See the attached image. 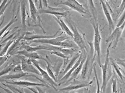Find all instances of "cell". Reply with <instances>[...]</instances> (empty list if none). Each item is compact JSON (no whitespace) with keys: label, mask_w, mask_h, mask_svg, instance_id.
Listing matches in <instances>:
<instances>
[{"label":"cell","mask_w":125,"mask_h":93,"mask_svg":"<svg viewBox=\"0 0 125 93\" xmlns=\"http://www.w3.org/2000/svg\"><path fill=\"white\" fill-rule=\"evenodd\" d=\"M17 20H18L16 19V16H15V17H13L12 19L11 20V21H10V22H9V23L7 24V25H6V26L3 28V29H2L1 30H0V38H1L2 35H3L5 31L7 30V29H8L10 26H11L13 24L15 23V22H16V21H17Z\"/></svg>","instance_id":"obj_27"},{"label":"cell","mask_w":125,"mask_h":93,"mask_svg":"<svg viewBox=\"0 0 125 93\" xmlns=\"http://www.w3.org/2000/svg\"><path fill=\"white\" fill-rule=\"evenodd\" d=\"M13 71L15 73H18V72H22V68H21V66L20 64H18L16 65V66L15 67V68H13Z\"/></svg>","instance_id":"obj_35"},{"label":"cell","mask_w":125,"mask_h":93,"mask_svg":"<svg viewBox=\"0 0 125 93\" xmlns=\"http://www.w3.org/2000/svg\"><path fill=\"white\" fill-rule=\"evenodd\" d=\"M85 56H86V54L81 53V54H80V55L79 58V59H78V60L76 61V63H75L74 65H73V67L70 70H69L68 72H67V73H66L65 74L64 76L62 77V79H61V81H67V80H68V79L70 78V76L71 75V74H72L73 72V71H74V70H76L77 67H78V66L80 65V62H82V61L83 59V58Z\"/></svg>","instance_id":"obj_17"},{"label":"cell","mask_w":125,"mask_h":93,"mask_svg":"<svg viewBox=\"0 0 125 93\" xmlns=\"http://www.w3.org/2000/svg\"><path fill=\"white\" fill-rule=\"evenodd\" d=\"M1 2H2V1H0V4H1Z\"/></svg>","instance_id":"obj_40"},{"label":"cell","mask_w":125,"mask_h":93,"mask_svg":"<svg viewBox=\"0 0 125 93\" xmlns=\"http://www.w3.org/2000/svg\"><path fill=\"white\" fill-rule=\"evenodd\" d=\"M22 47L24 48V50L27 51L28 52H31V53H34L37 50H49L50 48L48 46H44V45H38V46H30L27 44H22Z\"/></svg>","instance_id":"obj_21"},{"label":"cell","mask_w":125,"mask_h":93,"mask_svg":"<svg viewBox=\"0 0 125 93\" xmlns=\"http://www.w3.org/2000/svg\"><path fill=\"white\" fill-rule=\"evenodd\" d=\"M35 87L36 89L31 87H27V89L34 93H45V90H43L41 88L40 86H35Z\"/></svg>","instance_id":"obj_34"},{"label":"cell","mask_w":125,"mask_h":93,"mask_svg":"<svg viewBox=\"0 0 125 93\" xmlns=\"http://www.w3.org/2000/svg\"><path fill=\"white\" fill-rule=\"evenodd\" d=\"M13 42H14L13 40H10L6 44V46L4 47V48L3 49L1 50V52H0V57L4 56H5L6 54H7V51L9 50L10 47L11 46V45L12 44V43Z\"/></svg>","instance_id":"obj_30"},{"label":"cell","mask_w":125,"mask_h":93,"mask_svg":"<svg viewBox=\"0 0 125 93\" xmlns=\"http://www.w3.org/2000/svg\"><path fill=\"white\" fill-rule=\"evenodd\" d=\"M93 28L94 29V56L93 60L94 61L95 57L97 58V62L99 66L102 65L101 62V48H100V44H101L102 36L100 35V30H99V25L98 21H94V22H91Z\"/></svg>","instance_id":"obj_3"},{"label":"cell","mask_w":125,"mask_h":93,"mask_svg":"<svg viewBox=\"0 0 125 93\" xmlns=\"http://www.w3.org/2000/svg\"><path fill=\"white\" fill-rule=\"evenodd\" d=\"M1 38H0V40H1Z\"/></svg>","instance_id":"obj_41"},{"label":"cell","mask_w":125,"mask_h":93,"mask_svg":"<svg viewBox=\"0 0 125 93\" xmlns=\"http://www.w3.org/2000/svg\"><path fill=\"white\" fill-rule=\"evenodd\" d=\"M15 66H16V65L14 63V62H11L10 64H9L7 67H5V68L0 72V77L3 76V75L7 74L11 72V71H13V70L15 68Z\"/></svg>","instance_id":"obj_25"},{"label":"cell","mask_w":125,"mask_h":93,"mask_svg":"<svg viewBox=\"0 0 125 93\" xmlns=\"http://www.w3.org/2000/svg\"><path fill=\"white\" fill-rule=\"evenodd\" d=\"M26 1H20V5H21V26H22L23 30H26V25H25V21H26L27 16V11H26Z\"/></svg>","instance_id":"obj_19"},{"label":"cell","mask_w":125,"mask_h":93,"mask_svg":"<svg viewBox=\"0 0 125 93\" xmlns=\"http://www.w3.org/2000/svg\"><path fill=\"white\" fill-rule=\"evenodd\" d=\"M6 83H9L11 85H17V86H23V87H31V86H44V87L49 88L50 86L47 84L43 83H34L29 81H6Z\"/></svg>","instance_id":"obj_13"},{"label":"cell","mask_w":125,"mask_h":93,"mask_svg":"<svg viewBox=\"0 0 125 93\" xmlns=\"http://www.w3.org/2000/svg\"><path fill=\"white\" fill-rule=\"evenodd\" d=\"M53 18L56 20V21L57 22V24L59 25V26L61 27V29L63 30V32L65 33L68 36L71 37L73 39V35L72 31L70 30V28L67 26V24L65 23L64 21L62 20L61 17H55V16H54Z\"/></svg>","instance_id":"obj_18"},{"label":"cell","mask_w":125,"mask_h":93,"mask_svg":"<svg viewBox=\"0 0 125 93\" xmlns=\"http://www.w3.org/2000/svg\"><path fill=\"white\" fill-rule=\"evenodd\" d=\"M50 53L52 54H54V55L60 57V58H63L64 60L68 59L70 58V57L69 56H67L65 55L63 53H61V52H56V51H52V52H51Z\"/></svg>","instance_id":"obj_33"},{"label":"cell","mask_w":125,"mask_h":93,"mask_svg":"<svg viewBox=\"0 0 125 93\" xmlns=\"http://www.w3.org/2000/svg\"><path fill=\"white\" fill-rule=\"evenodd\" d=\"M100 4L102 5V7L103 12H104V15L106 16V18L107 21H108V24H109V33L110 34L111 33L112 31L114 30L115 29V25L114 21H113V18L111 16V14L110 10V7L108 5V3L106 2L105 1H100Z\"/></svg>","instance_id":"obj_11"},{"label":"cell","mask_w":125,"mask_h":93,"mask_svg":"<svg viewBox=\"0 0 125 93\" xmlns=\"http://www.w3.org/2000/svg\"><path fill=\"white\" fill-rule=\"evenodd\" d=\"M18 58L21 59V68L23 72L27 73L36 74L38 75H41L37 68L33 65L30 59L25 58L22 56H18Z\"/></svg>","instance_id":"obj_9"},{"label":"cell","mask_w":125,"mask_h":93,"mask_svg":"<svg viewBox=\"0 0 125 93\" xmlns=\"http://www.w3.org/2000/svg\"><path fill=\"white\" fill-rule=\"evenodd\" d=\"M91 58L90 56H88V58L86 59L85 62L83 63V65L82 67V69L81 71V77L82 79H85L86 75H87L88 71V68L90 66V62Z\"/></svg>","instance_id":"obj_24"},{"label":"cell","mask_w":125,"mask_h":93,"mask_svg":"<svg viewBox=\"0 0 125 93\" xmlns=\"http://www.w3.org/2000/svg\"><path fill=\"white\" fill-rule=\"evenodd\" d=\"M33 77L36 78L37 79L39 80V81H41L42 83H43L47 84L46 83L44 82V81H42V79H41L40 78L38 77L37 76H36L34 74H33L32 73L30 74V73H27V72H18V73H15V74H8L7 76H4L2 77V78H0V81H6V80H14V79H18L21 78V77Z\"/></svg>","instance_id":"obj_12"},{"label":"cell","mask_w":125,"mask_h":93,"mask_svg":"<svg viewBox=\"0 0 125 93\" xmlns=\"http://www.w3.org/2000/svg\"><path fill=\"white\" fill-rule=\"evenodd\" d=\"M68 24L71 29V31L73 35V40L75 44L77 45L78 48L80 49V52L86 54V52L88 50L87 47H86V43H85V39L84 36V34H80L79 31V29H77L76 25L74 23L73 21L68 20Z\"/></svg>","instance_id":"obj_5"},{"label":"cell","mask_w":125,"mask_h":93,"mask_svg":"<svg viewBox=\"0 0 125 93\" xmlns=\"http://www.w3.org/2000/svg\"><path fill=\"white\" fill-rule=\"evenodd\" d=\"M3 85H4V86H6V87L9 88L10 89V90H11V91H16V92L18 93H25L24 90V88L22 87L16 88L14 86H13V85H7V84H5V83H3Z\"/></svg>","instance_id":"obj_29"},{"label":"cell","mask_w":125,"mask_h":93,"mask_svg":"<svg viewBox=\"0 0 125 93\" xmlns=\"http://www.w3.org/2000/svg\"><path fill=\"white\" fill-rule=\"evenodd\" d=\"M93 83V81H90V82L88 83H74L72 84V85H70V86H67V87L62 88L59 89L58 90L59 91H67V92H69V91H74V90H79V89L83 88H86L88 87L89 86L91 85Z\"/></svg>","instance_id":"obj_15"},{"label":"cell","mask_w":125,"mask_h":93,"mask_svg":"<svg viewBox=\"0 0 125 93\" xmlns=\"http://www.w3.org/2000/svg\"><path fill=\"white\" fill-rule=\"evenodd\" d=\"M39 13H47L54 15L55 17H66L69 11L66 9L56 8L48 5L47 1H39V6L38 9Z\"/></svg>","instance_id":"obj_2"},{"label":"cell","mask_w":125,"mask_h":93,"mask_svg":"<svg viewBox=\"0 0 125 93\" xmlns=\"http://www.w3.org/2000/svg\"><path fill=\"white\" fill-rule=\"evenodd\" d=\"M31 62H32L33 65L37 68V70L39 71V72H40L41 76L42 77L44 81L47 84L50 85V86L53 88H54L56 91H57L56 88V86H57V84L56 83V82L50 77L49 75L48 74V73L47 72V71H44V70H43L41 67L39 65V62L38 61L35 59H31Z\"/></svg>","instance_id":"obj_10"},{"label":"cell","mask_w":125,"mask_h":93,"mask_svg":"<svg viewBox=\"0 0 125 93\" xmlns=\"http://www.w3.org/2000/svg\"><path fill=\"white\" fill-rule=\"evenodd\" d=\"M0 87H1V86H0ZM1 88H2V89H3V90H4V91H6V92L7 93H16V91H10V90H8V89L4 88H2V87H1Z\"/></svg>","instance_id":"obj_37"},{"label":"cell","mask_w":125,"mask_h":93,"mask_svg":"<svg viewBox=\"0 0 125 93\" xmlns=\"http://www.w3.org/2000/svg\"><path fill=\"white\" fill-rule=\"evenodd\" d=\"M109 61H111V65L113 67L114 70L116 71V72L117 73V74H118V77L120 78V79L122 80V82H123V83H125V76H124V74H123L122 72V70H121V68H120V67H118V65L117 64V63L115 62V61H114V59H113L109 58Z\"/></svg>","instance_id":"obj_23"},{"label":"cell","mask_w":125,"mask_h":93,"mask_svg":"<svg viewBox=\"0 0 125 93\" xmlns=\"http://www.w3.org/2000/svg\"><path fill=\"white\" fill-rule=\"evenodd\" d=\"M0 93H1V92H0Z\"/></svg>","instance_id":"obj_42"},{"label":"cell","mask_w":125,"mask_h":93,"mask_svg":"<svg viewBox=\"0 0 125 93\" xmlns=\"http://www.w3.org/2000/svg\"><path fill=\"white\" fill-rule=\"evenodd\" d=\"M16 54H18L20 56H24L25 58H27V59H39V60H45V58H43L41 55H39L38 53L34 52V53H31V52H28L27 51L24 50H21L18 51Z\"/></svg>","instance_id":"obj_16"},{"label":"cell","mask_w":125,"mask_h":93,"mask_svg":"<svg viewBox=\"0 0 125 93\" xmlns=\"http://www.w3.org/2000/svg\"><path fill=\"white\" fill-rule=\"evenodd\" d=\"M29 8H30V17L32 19L33 22H34L33 24L34 27H40L41 29L42 30V31L44 33H46V31L43 29L42 27L41 26L42 22L41 18L39 15V12H38V9L34 5L33 1L32 0H29Z\"/></svg>","instance_id":"obj_7"},{"label":"cell","mask_w":125,"mask_h":93,"mask_svg":"<svg viewBox=\"0 0 125 93\" xmlns=\"http://www.w3.org/2000/svg\"><path fill=\"white\" fill-rule=\"evenodd\" d=\"M44 61H45L46 63H47V65H46V69H47V72L48 73V74L49 75L50 77H51V78L53 80L54 82H56L57 81V79L56 78V76L55 75H54V72L53 71V70H52V68H51L50 67V63H49V62L48 61H47V60L45 59Z\"/></svg>","instance_id":"obj_26"},{"label":"cell","mask_w":125,"mask_h":93,"mask_svg":"<svg viewBox=\"0 0 125 93\" xmlns=\"http://www.w3.org/2000/svg\"><path fill=\"white\" fill-rule=\"evenodd\" d=\"M56 5H65L68 6L71 9L79 12L82 15H87L89 17H91V12L85 8L83 5L80 4L76 0H65V1H61L58 3H56Z\"/></svg>","instance_id":"obj_6"},{"label":"cell","mask_w":125,"mask_h":93,"mask_svg":"<svg viewBox=\"0 0 125 93\" xmlns=\"http://www.w3.org/2000/svg\"><path fill=\"white\" fill-rule=\"evenodd\" d=\"M111 46V44H109L107 48L106 56V60L104 64L100 66V68H102L103 73V82H102V86L101 87V90L103 93H105L106 89L107 84H108V81L112 78V68L111 65L109 63V48Z\"/></svg>","instance_id":"obj_4"},{"label":"cell","mask_w":125,"mask_h":93,"mask_svg":"<svg viewBox=\"0 0 125 93\" xmlns=\"http://www.w3.org/2000/svg\"><path fill=\"white\" fill-rule=\"evenodd\" d=\"M68 93H74V91H70V92Z\"/></svg>","instance_id":"obj_39"},{"label":"cell","mask_w":125,"mask_h":93,"mask_svg":"<svg viewBox=\"0 0 125 93\" xmlns=\"http://www.w3.org/2000/svg\"><path fill=\"white\" fill-rule=\"evenodd\" d=\"M59 31H57L54 35H50V36H44V35H39L33 34V33H25L24 36V38L23 39L25 41H32L34 40H39V39H52V38H54L57 37V33H58Z\"/></svg>","instance_id":"obj_14"},{"label":"cell","mask_w":125,"mask_h":93,"mask_svg":"<svg viewBox=\"0 0 125 93\" xmlns=\"http://www.w3.org/2000/svg\"><path fill=\"white\" fill-rule=\"evenodd\" d=\"M123 23H125V12H124L123 13L122 16H121L120 19V20L118 21V22H117V26L116 27L120 26V25H122Z\"/></svg>","instance_id":"obj_36"},{"label":"cell","mask_w":125,"mask_h":93,"mask_svg":"<svg viewBox=\"0 0 125 93\" xmlns=\"http://www.w3.org/2000/svg\"></svg>","instance_id":"obj_43"},{"label":"cell","mask_w":125,"mask_h":93,"mask_svg":"<svg viewBox=\"0 0 125 93\" xmlns=\"http://www.w3.org/2000/svg\"><path fill=\"white\" fill-rule=\"evenodd\" d=\"M86 59V56H85L83 58V59L82 61V62H80V65L78 66V67H77V68H76V69L73 72V73L71 74V75L70 76V79L68 80V82L73 81V80H74L75 79L77 78V77L78 76L79 74L80 71H82V67H83V63H84V62H85Z\"/></svg>","instance_id":"obj_22"},{"label":"cell","mask_w":125,"mask_h":93,"mask_svg":"<svg viewBox=\"0 0 125 93\" xmlns=\"http://www.w3.org/2000/svg\"><path fill=\"white\" fill-rule=\"evenodd\" d=\"M84 93H90V90H88V88H85L84 90Z\"/></svg>","instance_id":"obj_38"},{"label":"cell","mask_w":125,"mask_h":93,"mask_svg":"<svg viewBox=\"0 0 125 93\" xmlns=\"http://www.w3.org/2000/svg\"><path fill=\"white\" fill-rule=\"evenodd\" d=\"M93 71H94V74H95V81H96L97 82V93H103L102 91L101 90V86L100 85V83H99V79H98L97 77V71H96V69H95V65H93Z\"/></svg>","instance_id":"obj_31"},{"label":"cell","mask_w":125,"mask_h":93,"mask_svg":"<svg viewBox=\"0 0 125 93\" xmlns=\"http://www.w3.org/2000/svg\"><path fill=\"white\" fill-rule=\"evenodd\" d=\"M81 53L82 52H80V51H79L78 52H77V53H76V54H75L73 57V58L71 59V60H70V61L68 62V64H67V67H65V68L64 70L62 71V72L61 74H62V76H64V75L67 72H68L69 70L71 69L73 67V65H74V63H76V61H77V59H78L79 58Z\"/></svg>","instance_id":"obj_20"},{"label":"cell","mask_w":125,"mask_h":93,"mask_svg":"<svg viewBox=\"0 0 125 93\" xmlns=\"http://www.w3.org/2000/svg\"><path fill=\"white\" fill-rule=\"evenodd\" d=\"M125 29V23H123L122 25L119 27H115L114 30H113V32L110 34L109 38L106 39V42H109L113 45L112 48H115L117 46L119 39L122 36V33H123V30Z\"/></svg>","instance_id":"obj_8"},{"label":"cell","mask_w":125,"mask_h":93,"mask_svg":"<svg viewBox=\"0 0 125 93\" xmlns=\"http://www.w3.org/2000/svg\"><path fill=\"white\" fill-rule=\"evenodd\" d=\"M10 2V1H7V0L2 1V2L0 4V16L3 15V13L6 11V9H7V6H9V4Z\"/></svg>","instance_id":"obj_28"},{"label":"cell","mask_w":125,"mask_h":93,"mask_svg":"<svg viewBox=\"0 0 125 93\" xmlns=\"http://www.w3.org/2000/svg\"><path fill=\"white\" fill-rule=\"evenodd\" d=\"M112 81V88H113V93H119L118 88H117V81L116 79L111 78Z\"/></svg>","instance_id":"obj_32"},{"label":"cell","mask_w":125,"mask_h":93,"mask_svg":"<svg viewBox=\"0 0 125 93\" xmlns=\"http://www.w3.org/2000/svg\"><path fill=\"white\" fill-rule=\"evenodd\" d=\"M62 33L59 36L52 39H39V40H34L30 41V43H42L47 44L53 45L54 47H60L66 48H75L78 47L76 44L71 41L68 40V36H61Z\"/></svg>","instance_id":"obj_1"}]
</instances>
